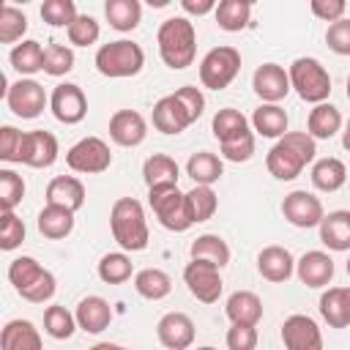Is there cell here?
I'll return each mask as SVG.
<instances>
[{
    "mask_svg": "<svg viewBox=\"0 0 350 350\" xmlns=\"http://www.w3.org/2000/svg\"><path fill=\"white\" fill-rule=\"evenodd\" d=\"M109 137L120 148H137L148 137V123L137 109H118L109 118Z\"/></svg>",
    "mask_w": 350,
    "mask_h": 350,
    "instance_id": "obj_18",
    "label": "cell"
},
{
    "mask_svg": "<svg viewBox=\"0 0 350 350\" xmlns=\"http://www.w3.org/2000/svg\"><path fill=\"white\" fill-rule=\"evenodd\" d=\"M74 317H77V325L85 334H101L112 323V306L101 295H88V298H82L77 304Z\"/></svg>",
    "mask_w": 350,
    "mask_h": 350,
    "instance_id": "obj_22",
    "label": "cell"
},
{
    "mask_svg": "<svg viewBox=\"0 0 350 350\" xmlns=\"http://www.w3.org/2000/svg\"><path fill=\"white\" fill-rule=\"evenodd\" d=\"M0 347H3V350H44L38 328H36L30 320H22V317L8 320V323L3 325Z\"/></svg>",
    "mask_w": 350,
    "mask_h": 350,
    "instance_id": "obj_25",
    "label": "cell"
},
{
    "mask_svg": "<svg viewBox=\"0 0 350 350\" xmlns=\"http://www.w3.org/2000/svg\"><path fill=\"white\" fill-rule=\"evenodd\" d=\"M131 257L126 252H109L98 260V279L104 284H123L131 279Z\"/></svg>",
    "mask_w": 350,
    "mask_h": 350,
    "instance_id": "obj_40",
    "label": "cell"
},
{
    "mask_svg": "<svg viewBox=\"0 0 350 350\" xmlns=\"http://www.w3.org/2000/svg\"><path fill=\"white\" fill-rule=\"evenodd\" d=\"M8 282L30 304H46L55 295V290H57V282H55L52 271H46L36 257H25V254L11 260Z\"/></svg>",
    "mask_w": 350,
    "mask_h": 350,
    "instance_id": "obj_4",
    "label": "cell"
},
{
    "mask_svg": "<svg viewBox=\"0 0 350 350\" xmlns=\"http://www.w3.org/2000/svg\"><path fill=\"white\" fill-rule=\"evenodd\" d=\"M211 131H213V137H216L219 145H221V142H230V139L243 137V134L249 131V120H246V115H243L241 109L224 107V109H219V112L213 115Z\"/></svg>",
    "mask_w": 350,
    "mask_h": 350,
    "instance_id": "obj_39",
    "label": "cell"
},
{
    "mask_svg": "<svg viewBox=\"0 0 350 350\" xmlns=\"http://www.w3.org/2000/svg\"><path fill=\"white\" fill-rule=\"evenodd\" d=\"M186 175L194 180V186H213L224 175V164L211 150H197L186 161Z\"/></svg>",
    "mask_w": 350,
    "mask_h": 350,
    "instance_id": "obj_31",
    "label": "cell"
},
{
    "mask_svg": "<svg viewBox=\"0 0 350 350\" xmlns=\"http://www.w3.org/2000/svg\"><path fill=\"white\" fill-rule=\"evenodd\" d=\"M90 350H98V347H90Z\"/></svg>",
    "mask_w": 350,
    "mask_h": 350,
    "instance_id": "obj_61",
    "label": "cell"
},
{
    "mask_svg": "<svg viewBox=\"0 0 350 350\" xmlns=\"http://www.w3.org/2000/svg\"><path fill=\"white\" fill-rule=\"evenodd\" d=\"M148 202L159 219V224L170 232H186L194 221L186 205V191L178 186H161V189H148Z\"/></svg>",
    "mask_w": 350,
    "mask_h": 350,
    "instance_id": "obj_7",
    "label": "cell"
},
{
    "mask_svg": "<svg viewBox=\"0 0 350 350\" xmlns=\"http://www.w3.org/2000/svg\"><path fill=\"white\" fill-rule=\"evenodd\" d=\"M49 109H52V115L60 123L74 126V123L85 120V115H88V98H85V93H82L79 85L60 82V85H55V90L49 96Z\"/></svg>",
    "mask_w": 350,
    "mask_h": 350,
    "instance_id": "obj_13",
    "label": "cell"
},
{
    "mask_svg": "<svg viewBox=\"0 0 350 350\" xmlns=\"http://www.w3.org/2000/svg\"><path fill=\"white\" fill-rule=\"evenodd\" d=\"M66 36H68V41H71L74 46H90V44L98 41L101 27H98V22H96L90 14H79V16L68 25Z\"/></svg>",
    "mask_w": 350,
    "mask_h": 350,
    "instance_id": "obj_46",
    "label": "cell"
},
{
    "mask_svg": "<svg viewBox=\"0 0 350 350\" xmlns=\"http://www.w3.org/2000/svg\"><path fill=\"white\" fill-rule=\"evenodd\" d=\"M257 271H260L262 279H268L273 284H282V282H287L295 273V260H293V254L284 246H276L273 243V246L260 249V254H257Z\"/></svg>",
    "mask_w": 350,
    "mask_h": 350,
    "instance_id": "obj_19",
    "label": "cell"
},
{
    "mask_svg": "<svg viewBox=\"0 0 350 350\" xmlns=\"http://www.w3.org/2000/svg\"><path fill=\"white\" fill-rule=\"evenodd\" d=\"M320 314L331 328L350 325V293L347 287H328L320 295Z\"/></svg>",
    "mask_w": 350,
    "mask_h": 350,
    "instance_id": "obj_29",
    "label": "cell"
},
{
    "mask_svg": "<svg viewBox=\"0 0 350 350\" xmlns=\"http://www.w3.org/2000/svg\"><path fill=\"white\" fill-rule=\"evenodd\" d=\"M342 148L350 150V118L345 120V131H342Z\"/></svg>",
    "mask_w": 350,
    "mask_h": 350,
    "instance_id": "obj_56",
    "label": "cell"
},
{
    "mask_svg": "<svg viewBox=\"0 0 350 350\" xmlns=\"http://www.w3.org/2000/svg\"><path fill=\"white\" fill-rule=\"evenodd\" d=\"M287 112L279 107V104H260L254 112H252V126L260 137H268V139H282L287 134Z\"/></svg>",
    "mask_w": 350,
    "mask_h": 350,
    "instance_id": "obj_32",
    "label": "cell"
},
{
    "mask_svg": "<svg viewBox=\"0 0 350 350\" xmlns=\"http://www.w3.org/2000/svg\"><path fill=\"white\" fill-rule=\"evenodd\" d=\"M345 268H347V273H350V257H347V265H345Z\"/></svg>",
    "mask_w": 350,
    "mask_h": 350,
    "instance_id": "obj_60",
    "label": "cell"
},
{
    "mask_svg": "<svg viewBox=\"0 0 350 350\" xmlns=\"http://www.w3.org/2000/svg\"><path fill=\"white\" fill-rule=\"evenodd\" d=\"M221 268L211 265V262H202V260H191L186 268H183V282L189 287V293L202 301V304H216L219 295H221Z\"/></svg>",
    "mask_w": 350,
    "mask_h": 350,
    "instance_id": "obj_12",
    "label": "cell"
},
{
    "mask_svg": "<svg viewBox=\"0 0 350 350\" xmlns=\"http://www.w3.org/2000/svg\"><path fill=\"white\" fill-rule=\"evenodd\" d=\"M216 25L227 33H241L243 27H249L252 19V3L249 0H221L213 11Z\"/></svg>",
    "mask_w": 350,
    "mask_h": 350,
    "instance_id": "obj_38",
    "label": "cell"
},
{
    "mask_svg": "<svg viewBox=\"0 0 350 350\" xmlns=\"http://www.w3.org/2000/svg\"><path fill=\"white\" fill-rule=\"evenodd\" d=\"M241 71V52L230 44L213 46L200 60V82L208 90H224Z\"/></svg>",
    "mask_w": 350,
    "mask_h": 350,
    "instance_id": "obj_8",
    "label": "cell"
},
{
    "mask_svg": "<svg viewBox=\"0 0 350 350\" xmlns=\"http://www.w3.org/2000/svg\"><path fill=\"white\" fill-rule=\"evenodd\" d=\"M142 66H145V52L139 44H134L129 38L101 44L96 52V68H98V74H104L109 79L137 77L142 71Z\"/></svg>",
    "mask_w": 350,
    "mask_h": 350,
    "instance_id": "obj_5",
    "label": "cell"
},
{
    "mask_svg": "<svg viewBox=\"0 0 350 350\" xmlns=\"http://www.w3.org/2000/svg\"><path fill=\"white\" fill-rule=\"evenodd\" d=\"M290 88L309 104H323L331 96V74L317 57H295L287 68Z\"/></svg>",
    "mask_w": 350,
    "mask_h": 350,
    "instance_id": "obj_6",
    "label": "cell"
},
{
    "mask_svg": "<svg viewBox=\"0 0 350 350\" xmlns=\"http://www.w3.org/2000/svg\"><path fill=\"white\" fill-rule=\"evenodd\" d=\"M180 167L172 156L167 153H153L142 164V180L148 189H161V186H178Z\"/></svg>",
    "mask_w": 350,
    "mask_h": 350,
    "instance_id": "obj_26",
    "label": "cell"
},
{
    "mask_svg": "<svg viewBox=\"0 0 350 350\" xmlns=\"http://www.w3.org/2000/svg\"><path fill=\"white\" fill-rule=\"evenodd\" d=\"M317 156V139L306 131H287L265 156V167L276 180H293Z\"/></svg>",
    "mask_w": 350,
    "mask_h": 350,
    "instance_id": "obj_1",
    "label": "cell"
},
{
    "mask_svg": "<svg viewBox=\"0 0 350 350\" xmlns=\"http://www.w3.org/2000/svg\"><path fill=\"white\" fill-rule=\"evenodd\" d=\"M339 129H342V112L334 104L323 101V104L312 107V112L306 118V134L312 139H331Z\"/></svg>",
    "mask_w": 350,
    "mask_h": 350,
    "instance_id": "obj_30",
    "label": "cell"
},
{
    "mask_svg": "<svg viewBox=\"0 0 350 350\" xmlns=\"http://www.w3.org/2000/svg\"><path fill=\"white\" fill-rule=\"evenodd\" d=\"M25 33H27V16L16 5L3 3L0 5V44L22 41Z\"/></svg>",
    "mask_w": 350,
    "mask_h": 350,
    "instance_id": "obj_43",
    "label": "cell"
},
{
    "mask_svg": "<svg viewBox=\"0 0 350 350\" xmlns=\"http://www.w3.org/2000/svg\"><path fill=\"white\" fill-rule=\"evenodd\" d=\"M77 328H79V325H77L74 312H68V309L60 306V304L46 306V312H44V331H46L52 339H71Z\"/></svg>",
    "mask_w": 350,
    "mask_h": 350,
    "instance_id": "obj_42",
    "label": "cell"
},
{
    "mask_svg": "<svg viewBox=\"0 0 350 350\" xmlns=\"http://www.w3.org/2000/svg\"><path fill=\"white\" fill-rule=\"evenodd\" d=\"M156 44H159V55H161L164 66L172 71H183L194 63L197 30L186 16H170L159 25Z\"/></svg>",
    "mask_w": 350,
    "mask_h": 350,
    "instance_id": "obj_2",
    "label": "cell"
},
{
    "mask_svg": "<svg viewBox=\"0 0 350 350\" xmlns=\"http://www.w3.org/2000/svg\"><path fill=\"white\" fill-rule=\"evenodd\" d=\"M309 8H312V14L317 16V19H323V22H339V19H345V11H347V3L345 0H312L309 3Z\"/></svg>",
    "mask_w": 350,
    "mask_h": 350,
    "instance_id": "obj_54",
    "label": "cell"
},
{
    "mask_svg": "<svg viewBox=\"0 0 350 350\" xmlns=\"http://www.w3.org/2000/svg\"><path fill=\"white\" fill-rule=\"evenodd\" d=\"M98 350H129V347H123V345H109V342H101V345H96Z\"/></svg>",
    "mask_w": 350,
    "mask_h": 350,
    "instance_id": "obj_57",
    "label": "cell"
},
{
    "mask_svg": "<svg viewBox=\"0 0 350 350\" xmlns=\"http://www.w3.org/2000/svg\"><path fill=\"white\" fill-rule=\"evenodd\" d=\"M74 68V49L66 44H49L44 52V74L63 77Z\"/></svg>",
    "mask_w": 350,
    "mask_h": 350,
    "instance_id": "obj_45",
    "label": "cell"
},
{
    "mask_svg": "<svg viewBox=\"0 0 350 350\" xmlns=\"http://www.w3.org/2000/svg\"><path fill=\"white\" fill-rule=\"evenodd\" d=\"M347 98H350V74H347Z\"/></svg>",
    "mask_w": 350,
    "mask_h": 350,
    "instance_id": "obj_59",
    "label": "cell"
},
{
    "mask_svg": "<svg viewBox=\"0 0 350 350\" xmlns=\"http://www.w3.org/2000/svg\"><path fill=\"white\" fill-rule=\"evenodd\" d=\"M77 5L74 0H44L41 3V19L49 25V27H66L77 19Z\"/></svg>",
    "mask_w": 350,
    "mask_h": 350,
    "instance_id": "obj_44",
    "label": "cell"
},
{
    "mask_svg": "<svg viewBox=\"0 0 350 350\" xmlns=\"http://www.w3.org/2000/svg\"><path fill=\"white\" fill-rule=\"evenodd\" d=\"M191 260H202V262H211L216 268H224L230 262V246L221 235H213V232H205V235H197L191 241V249H189Z\"/></svg>",
    "mask_w": 350,
    "mask_h": 350,
    "instance_id": "obj_34",
    "label": "cell"
},
{
    "mask_svg": "<svg viewBox=\"0 0 350 350\" xmlns=\"http://www.w3.org/2000/svg\"><path fill=\"white\" fill-rule=\"evenodd\" d=\"M66 164L79 175H98L109 170L112 150L101 137H82L66 150Z\"/></svg>",
    "mask_w": 350,
    "mask_h": 350,
    "instance_id": "obj_9",
    "label": "cell"
},
{
    "mask_svg": "<svg viewBox=\"0 0 350 350\" xmlns=\"http://www.w3.org/2000/svg\"><path fill=\"white\" fill-rule=\"evenodd\" d=\"M153 129L161 131V134H180L183 129L191 126V118L186 115V109L180 107V101L175 98V93L170 96H161L156 104H153Z\"/></svg>",
    "mask_w": 350,
    "mask_h": 350,
    "instance_id": "obj_20",
    "label": "cell"
},
{
    "mask_svg": "<svg viewBox=\"0 0 350 350\" xmlns=\"http://www.w3.org/2000/svg\"><path fill=\"white\" fill-rule=\"evenodd\" d=\"M197 350H216V347H211V345H205V347H197Z\"/></svg>",
    "mask_w": 350,
    "mask_h": 350,
    "instance_id": "obj_58",
    "label": "cell"
},
{
    "mask_svg": "<svg viewBox=\"0 0 350 350\" xmlns=\"http://www.w3.org/2000/svg\"><path fill=\"white\" fill-rule=\"evenodd\" d=\"M284 350H323V334L309 314H290L282 323Z\"/></svg>",
    "mask_w": 350,
    "mask_h": 350,
    "instance_id": "obj_14",
    "label": "cell"
},
{
    "mask_svg": "<svg viewBox=\"0 0 350 350\" xmlns=\"http://www.w3.org/2000/svg\"><path fill=\"white\" fill-rule=\"evenodd\" d=\"M227 350H257V325H230Z\"/></svg>",
    "mask_w": 350,
    "mask_h": 350,
    "instance_id": "obj_52",
    "label": "cell"
},
{
    "mask_svg": "<svg viewBox=\"0 0 350 350\" xmlns=\"http://www.w3.org/2000/svg\"><path fill=\"white\" fill-rule=\"evenodd\" d=\"M194 320L186 312H167L156 323V336L167 350H189L194 345Z\"/></svg>",
    "mask_w": 350,
    "mask_h": 350,
    "instance_id": "obj_16",
    "label": "cell"
},
{
    "mask_svg": "<svg viewBox=\"0 0 350 350\" xmlns=\"http://www.w3.org/2000/svg\"><path fill=\"white\" fill-rule=\"evenodd\" d=\"M134 290L148 301H161L172 293V279L161 268H142L134 273Z\"/></svg>",
    "mask_w": 350,
    "mask_h": 350,
    "instance_id": "obj_37",
    "label": "cell"
},
{
    "mask_svg": "<svg viewBox=\"0 0 350 350\" xmlns=\"http://www.w3.org/2000/svg\"><path fill=\"white\" fill-rule=\"evenodd\" d=\"M104 16H107L109 27H115L120 33H131L142 19V5H139V0H107Z\"/></svg>",
    "mask_w": 350,
    "mask_h": 350,
    "instance_id": "obj_35",
    "label": "cell"
},
{
    "mask_svg": "<svg viewBox=\"0 0 350 350\" xmlns=\"http://www.w3.org/2000/svg\"><path fill=\"white\" fill-rule=\"evenodd\" d=\"M282 213H284V219H287L293 227H298V230L320 227V221H323V216H325L320 197H314V194L306 191V189L290 191V194L282 200Z\"/></svg>",
    "mask_w": 350,
    "mask_h": 350,
    "instance_id": "obj_11",
    "label": "cell"
},
{
    "mask_svg": "<svg viewBox=\"0 0 350 350\" xmlns=\"http://www.w3.org/2000/svg\"><path fill=\"white\" fill-rule=\"evenodd\" d=\"M312 186L317 189V191H339L342 186H345V180H347V167L339 161V159H334V156H325V159H317L314 164H312Z\"/></svg>",
    "mask_w": 350,
    "mask_h": 350,
    "instance_id": "obj_33",
    "label": "cell"
},
{
    "mask_svg": "<svg viewBox=\"0 0 350 350\" xmlns=\"http://www.w3.org/2000/svg\"><path fill=\"white\" fill-rule=\"evenodd\" d=\"M252 88L262 98V104H279L293 88H290V74L279 63H262L252 74Z\"/></svg>",
    "mask_w": 350,
    "mask_h": 350,
    "instance_id": "obj_15",
    "label": "cell"
},
{
    "mask_svg": "<svg viewBox=\"0 0 350 350\" xmlns=\"http://www.w3.org/2000/svg\"><path fill=\"white\" fill-rule=\"evenodd\" d=\"M186 205H189L191 221L200 224V221L213 219V213L219 208V197L211 186H194L191 191H186Z\"/></svg>",
    "mask_w": 350,
    "mask_h": 350,
    "instance_id": "obj_41",
    "label": "cell"
},
{
    "mask_svg": "<svg viewBox=\"0 0 350 350\" xmlns=\"http://www.w3.org/2000/svg\"><path fill=\"white\" fill-rule=\"evenodd\" d=\"M320 241L331 252H350V211H331L320 221Z\"/></svg>",
    "mask_w": 350,
    "mask_h": 350,
    "instance_id": "obj_27",
    "label": "cell"
},
{
    "mask_svg": "<svg viewBox=\"0 0 350 350\" xmlns=\"http://www.w3.org/2000/svg\"><path fill=\"white\" fill-rule=\"evenodd\" d=\"M57 137L44 131V129H36V131H25V145H22V159L19 164H27L33 170H44V167H52L57 161Z\"/></svg>",
    "mask_w": 350,
    "mask_h": 350,
    "instance_id": "obj_17",
    "label": "cell"
},
{
    "mask_svg": "<svg viewBox=\"0 0 350 350\" xmlns=\"http://www.w3.org/2000/svg\"><path fill=\"white\" fill-rule=\"evenodd\" d=\"M219 148H221V159H227V161H235V164L249 161V159H252V153H254V134H252V131H246L243 137L230 139V142H221Z\"/></svg>",
    "mask_w": 350,
    "mask_h": 350,
    "instance_id": "obj_50",
    "label": "cell"
},
{
    "mask_svg": "<svg viewBox=\"0 0 350 350\" xmlns=\"http://www.w3.org/2000/svg\"><path fill=\"white\" fill-rule=\"evenodd\" d=\"M180 5H183L186 14H197V16H202V14L216 11L219 3H213V0H180Z\"/></svg>",
    "mask_w": 350,
    "mask_h": 350,
    "instance_id": "obj_55",
    "label": "cell"
},
{
    "mask_svg": "<svg viewBox=\"0 0 350 350\" xmlns=\"http://www.w3.org/2000/svg\"><path fill=\"white\" fill-rule=\"evenodd\" d=\"M44 46L33 38H25L22 44H16L11 52H8V63L14 71H19L22 77H30L36 71H44Z\"/></svg>",
    "mask_w": 350,
    "mask_h": 350,
    "instance_id": "obj_36",
    "label": "cell"
},
{
    "mask_svg": "<svg viewBox=\"0 0 350 350\" xmlns=\"http://www.w3.org/2000/svg\"><path fill=\"white\" fill-rule=\"evenodd\" d=\"M347 293H350V287H347Z\"/></svg>",
    "mask_w": 350,
    "mask_h": 350,
    "instance_id": "obj_63",
    "label": "cell"
},
{
    "mask_svg": "<svg viewBox=\"0 0 350 350\" xmlns=\"http://www.w3.org/2000/svg\"><path fill=\"white\" fill-rule=\"evenodd\" d=\"M347 178H350V170H347Z\"/></svg>",
    "mask_w": 350,
    "mask_h": 350,
    "instance_id": "obj_62",
    "label": "cell"
},
{
    "mask_svg": "<svg viewBox=\"0 0 350 350\" xmlns=\"http://www.w3.org/2000/svg\"><path fill=\"white\" fill-rule=\"evenodd\" d=\"M36 224H38V232L44 238L63 241L74 230V211L60 208V205H44L41 213H38V219H36Z\"/></svg>",
    "mask_w": 350,
    "mask_h": 350,
    "instance_id": "obj_28",
    "label": "cell"
},
{
    "mask_svg": "<svg viewBox=\"0 0 350 350\" xmlns=\"http://www.w3.org/2000/svg\"><path fill=\"white\" fill-rule=\"evenodd\" d=\"M295 273L301 284L306 287H325L334 279V260L325 252H306L301 260H295Z\"/></svg>",
    "mask_w": 350,
    "mask_h": 350,
    "instance_id": "obj_21",
    "label": "cell"
},
{
    "mask_svg": "<svg viewBox=\"0 0 350 350\" xmlns=\"http://www.w3.org/2000/svg\"><path fill=\"white\" fill-rule=\"evenodd\" d=\"M25 197V180L14 170H0V205L3 211H14Z\"/></svg>",
    "mask_w": 350,
    "mask_h": 350,
    "instance_id": "obj_47",
    "label": "cell"
},
{
    "mask_svg": "<svg viewBox=\"0 0 350 350\" xmlns=\"http://www.w3.org/2000/svg\"><path fill=\"white\" fill-rule=\"evenodd\" d=\"M22 145H25V131H19L14 126H3L0 129V159L3 161H16L19 164Z\"/></svg>",
    "mask_w": 350,
    "mask_h": 350,
    "instance_id": "obj_49",
    "label": "cell"
},
{
    "mask_svg": "<svg viewBox=\"0 0 350 350\" xmlns=\"http://www.w3.org/2000/svg\"><path fill=\"white\" fill-rule=\"evenodd\" d=\"M224 312H227L230 323H235V325H257L262 320V301L252 290H235L227 298Z\"/></svg>",
    "mask_w": 350,
    "mask_h": 350,
    "instance_id": "obj_24",
    "label": "cell"
},
{
    "mask_svg": "<svg viewBox=\"0 0 350 350\" xmlns=\"http://www.w3.org/2000/svg\"><path fill=\"white\" fill-rule=\"evenodd\" d=\"M46 205H60L68 211H79L85 205V186L74 175H57L46 186Z\"/></svg>",
    "mask_w": 350,
    "mask_h": 350,
    "instance_id": "obj_23",
    "label": "cell"
},
{
    "mask_svg": "<svg viewBox=\"0 0 350 350\" xmlns=\"http://www.w3.org/2000/svg\"><path fill=\"white\" fill-rule=\"evenodd\" d=\"M109 230H112L115 243L123 252H142L148 246V241H150L142 202L134 200V197L115 200L112 211H109Z\"/></svg>",
    "mask_w": 350,
    "mask_h": 350,
    "instance_id": "obj_3",
    "label": "cell"
},
{
    "mask_svg": "<svg viewBox=\"0 0 350 350\" xmlns=\"http://www.w3.org/2000/svg\"><path fill=\"white\" fill-rule=\"evenodd\" d=\"M22 241H25V221H22L14 211H3V221H0V249H3V252H14Z\"/></svg>",
    "mask_w": 350,
    "mask_h": 350,
    "instance_id": "obj_48",
    "label": "cell"
},
{
    "mask_svg": "<svg viewBox=\"0 0 350 350\" xmlns=\"http://www.w3.org/2000/svg\"><path fill=\"white\" fill-rule=\"evenodd\" d=\"M5 104H8V109L16 118L33 120V118H38L44 112V107L49 104V98H46L41 82H36L30 77H22V79H16L14 85L5 88Z\"/></svg>",
    "mask_w": 350,
    "mask_h": 350,
    "instance_id": "obj_10",
    "label": "cell"
},
{
    "mask_svg": "<svg viewBox=\"0 0 350 350\" xmlns=\"http://www.w3.org/2000/svg\"><path fill=\"white\" fill-rule=\"evenodd\" d=\"M175 98L180 101V107L186 109V115L191 118V123L202 115V109H205V96L200 93V88H191V85H183V88H178L175 90Z\"/></svg>",
    "mask_w": 350,
    "mask_h": 350,
    "instance_id": "obj_53",
    "label": "cell"
},
{
    "mask_svg": "<svg viewBox=\"0 0 350 350\" xmlns=\"http://www.w3.org/2000/svg\"><path fill=\"white\" fill-rule=\"evenodd\" d=\"M325 44H328V49L336 52V55H350V16H345V19L334 22V25H328V30H325Z\"/></svg>",
    "mask_w": 350,
    "mask_h": 350,
    "instance_id": "obj_51",
    "label": "cell"
}]
</instances>
